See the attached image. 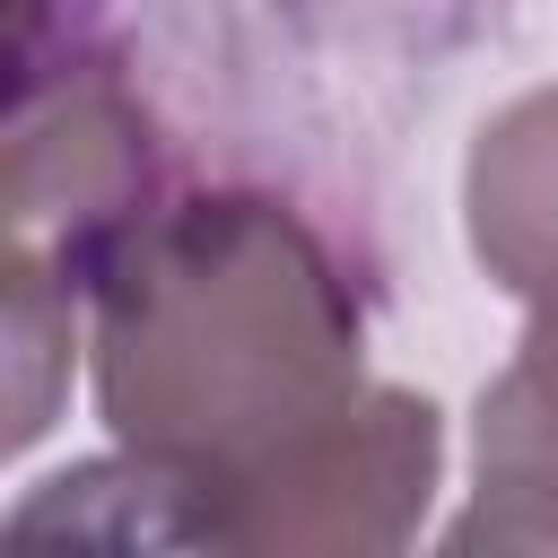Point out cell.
Returning a JSON list of instances; mask_svg holds the SVG:
<instances>
[{"label":"cell","mask_w":558,"mask_h":558,"mask_svg":"<svg viewBox=\"0 0 558 558\" xmlns=\"http://www.w3.org/2000/svg\"><path fill=\"white\" fill-rule=\"evenodd\" d=\"M105 462L17 497V532L140 549H401L445 480L427 392L366 375V296L279 192L174 183L87 270Z\"/></svg>","instance_id":"1"},{"label":"cell","mask_w":558,"mask_h":558,"mask_svg":"<svg viewBox=\"0 0 558 558\" xmlns=\"http://www.w3.org/2000/svg\"><path fill=\"white\" fill-rule=\"evenodd\" d=\"M453 549H558V288L532 296L514 357L471 410V514Z\"/></svg>","instance_id":"2"},{"label":"cell","mask_w":558,"mask_h":558,"mask_svg":"<svg viewBox=\"0 0 558 558\" xmlns=\"http://www.w3.org/2000/svg\"><path fill=\"white\" fill-rule=\"evenodd\" d=\"M462 235L488 288L523 305L558 288V78L506 96L480 122L462 157Z\"/></svg>","instance_id":"3"}]
</instances>
